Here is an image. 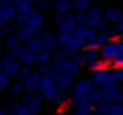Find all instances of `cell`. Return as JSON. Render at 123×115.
Listing matches in <instances>:
<instances>
[{
    "instance_id": "1",
    "label": "cell",
    "mask_w": 123,
    "mask_h": 115,
    "mask_svg": "<svg viewBox=\"0 0 123 115\" xmlns=\"http://www.w3.org/2000/svg\"><path fill=\"white\" fill-rule=\"evenodd\" d=\"M15 21H17V25H27V27H31L36 32H40V30L44 29V13H42V10H34L29 15L17 13Z\"/></svg>"
},
{
    "instance_id": "2",
    "label": "cell",
    "mask_w": 123,
    "mask_h": 115,
    "mask_svg": "<svg viewBox=\"0 0 123 115\" xmlns=\"http://www.w3.org/2000/svg\"><path fill=\"white\" fill-rule=\"evenodd\" d=\"M19 68H21V60L17 57L15 53H4L2 58H0V70L2 72H8L12 77H17L19 74Z\"/></svg>"
},
{
    "instance_id": "3",
    "label": "cell",
    "mask_w": 123,
    "mask_h": 115,
    "mask_svg": "<svg viewBox=\"0 0 123 115\" xmlns=\"http://www.w3.org/2000/svg\"><path fill=\"white\" fill-rule=\"evenodd\" d=\"M93 83L100 89H106L110 85H116V79H114V74L110 68H104V66H98L97 70H93V75H91Z\"/></svg>"
},
{
    "instance_id": "4",
    "label": "cell",
    "mask_w": 123,
    "mask_h": 115,
    "mask_svg": "<svg viewBox=\"0 0 123 115\" xmlns=\"http://www.w3.org/2000/svg\"><path fill=\"white\" fill-rule=\"evenodd\" d=\"M53 23H55V27H59V32H74L78 29L76 13H64V15L55 13Z\"/></svg>"
},
{
    "instance_id": "5",
    "label": "cell",
    "mask_w": 123,
    "mask_h": 115,
    "mask_svg": "<svg viewBox=\"0 0 123 115\" xmlns=\"http://www.w3.org/2000/svg\"><path fill=\"white\" fill-rule=\"evenodd\" d=\"M83 53V66L89 68V70H97L102 62V55H100V49H95V47H83L81 49Z\"/></svg>"
},
{
    "instance_id": "6",
    "label": "cell",
    "mask_w": 123,
    "mask_h": 115,
    "mask_svg": "<svg viewBox=\"0 0 123 115\" xmlns=\"http://www.w3.org/2000/svg\"><path fill=\"white\" fill-rule=\"evenodd\" d=\"M44 94L38 91V92H25L23 94V102L31 108L32 113H40L42 111V106H44Z\"/></svg>"
},
{
    "instance_id": "7",
    "label": "cell",
    "mask_w": 123,
    "mask_h": 115,
    "mask_svg": "<svg viewBox=\"0 0 123 115\" xmlns=\"http://www.w3.org/2000/svg\"><path fill=\"white\" fill-rule=\"evenodd\" d=\"M70 102L74 108H81V109H95V100L91 94H80V92H70Z\"/></svg>"
},
{
    "instance_id": "8",
    "label": "cell",
    "mask_w": 123,
    "mask_h": 115,
    "mask_svg": "<svg viewBox=\"0 0 123 115\" xmlns=\"http://www.w3.org/2000/svg\"><path fill=\"white\" fill-rule=\"evenodd\" d=\"M104 21V10L100 4H91V8L87 10V25L97 29L100 23Z\"/></svg>"
},
{
    "instance_id": "9",
    "label": "cell",
    "mask_w": 123,
    "mask_h": 115,
    "mask_svg": "<svg viewBox=\"0 0 123 115\" xmlns=\"http://www.w3.org/2000/svg\"><path fill=\"white\" fill-rule=\"evenodd\" d=\"M104 98L110 104H123V87H119V83L106 87L104 89Z\"/></svg>"
},
{
    "instance_id": "10",
    "label": "cell",
    "mask_w": 123,
    "mask_h": 115,
    "mask_svg": "<svg viewBox=\"0 0 123 115\" xmlns=\"http://www.w3.org/2000/svg\"><path fill=\"white\" fill-rule=\"evenodd\" d=\"M117 51H119V42L110 40L106 45H102V47H100L102 60H104V62H114V60H116V57H117Z\"/></svg>"
},
{
    "instance_id": "11",
    "label": "cell",
    "mask_w": 123,
    "mask_h": 115,
    "mask_svg": "<svg viewBox=\"0 0 123 115\" xmlns=\"http://www.w3.org/2000/svg\"><path fill=\"white\" fill-rule=\"evenodd\" d=\"M23 81H25V89H27V92H38L40 87H42V75H40V72L36 70V72H31Z\"/></svg>"
},
{
    "instance_id": "12",
    "label": "cell",
    "mask_w": 123,
    "mask_h": 115,
    "mask_svg": "<svg viewBox=\"0 0 123 115\" xmlns=\"http://www.w3.org/2000/svg\"><path fill=\"white\" fill-rule=\"evenodd\" d=\"M95 83L93 79H87V77H78L74 87H72V92H80V94H91L93 89H95Z\"/></svg>"
},
{
    "instance_id": "13",
    "label": "cell",
    "mask_w": 123,
    "mask_h": 115,
    "mask_svg": "<svg viewBox=\"0 0 123 115\" xmlns=\"http://www.w3.org/2000/svg\"><path fill=\"white\" fill-rule=\"evenodd\" d=\"M17 17V6L12 4H2L0 6V23H10Z\"/></svg>"
},
{
    "instance_id": "14",
    "label": "cell",
    "mask_w": 123,
    "mask_h": 115,
    "mask_svg": "<svg viewBox=\"0 0 123 115\" xmlns=\"http://www.w3.org/2000/svg\"><path fill=\"white\" fill-rule=\"evenodd\" d=\"M40 36L44 40V49L51 51V53H55L59 49V34H55V32H44Z\"/></svg>"
},
{
    "instance_id": "15",
    "label": "cell",
    "mask_w": 123,
    "mask_h": 115,
    "mask_svg": "<svg viewBox=\"0 0 123 115\" xmlns=\"http://www.w3.org/2000/svg\"><path fill=\"white\" fill-rule=\"evenodd\" d=\"M4 45H6V49L8 51H12V53H19V49L23 47V42L19 40V36L17 34H8L6 38H4Z\"/></svg>"
},
{
    "instance_id": "16",
    "label": "cell",
    "mask_w": 123,
    "mask_h": 115,
    "mask_svg": "<svg viewBox=\"0 0 123 115\" xmlns=\"http://www.w3.org/2000/svg\"><path fill=\"white\" fill-rule=\"evenodd\" d=\"M17 57H19V60H21V64H29V66H32V64H36V53H34L32 49H29L27 45L19 49V53H17Z\"/></svg>"
},
{
    "instance_id": "17",
    "label": "cell",
    "mask_w": 123,
    "mask_h": 115,
    "mask_svg": "<svg viewBox=\"0 0 123 115\" xmlns=\"http://www.w3.org/2000/svg\"><path fill=\"white\" fill-rule=\"evenodd\" d=\"M74 34L81 36V38H85L87 42H91L93 38H97V36H98V30L93 29V27H89V25H78V29L74 30Z\"/></svg>"
},
{
    "instance_id": "18",
    "label": "cell",
    "mask_w": 123,
    "mask_h": 115,
    "mask_svg": "<svg viewBox=\"0 0 123 115\" xmlns=\"http://www.w3.org/2000/svg\"><path fill=\"white\" fill-rule=\"evenodd\" d=\"M15 34L19 36V40H21L23 43H29L32 38H36V34H38V32H36V30H32L31 27H27V25H19V29L15 30Z\"/></svg>"
},
{
    "instance_id": "19",
    "label": "cell",
    "mask_w": 123,
    "mask_h": 115,
    "mask_svg": "<svg viewBox=\"0 0 123 115\" xmlns=\"http://www.w3.org/2000/svg\"><path fill=\"white\" fill-rule=\"evenodd\" d=\"M53 10L55 13H70V10H74V0H53Z\"/></svg>"
},
{
    "instance_id": "20",
    "label": "cell",
    "mask_w": 123,
    "mask_h": 115,
    "mask_svg": "<svg viewBox=\"0 0 123 115\" xmlns=\"http://www.w3.org/2000/svg\"><path fill=\"white\" fill-rule=\"evenodd\" d=\"M121 17H123V10H119V8H106L104 10V21L112 23V25L121 21Z\"/></svg>"
},
{
    "instance_id": "21",
    "label": "cell",
    "mask_w": 123,
    "mask_h": 115,
    "mask_svg": "<svg viewBox=\"0 0 123 115\" xmlns=\"http://www.w3.org/2000/svg\"><path fill=\"white\" fill-rule=\"evenodd\" d=\"M53 55L55 53H51V51H47V49H42V51H38L36 53V64L38 66H46V64H51L53 62Z\"/></svg>"
},
{
    "instance_id": "22",
    "label": "cell",
    "mask_w": 123,
    "mask_h": 115,
    "mask_svg": "<svg viewBox=\"0 0 123 115\" xmlns=\"http://www.w3.org/2000/svg\"><path fill=\"white\" fill-rule=\"evenodd\" d=\"M85 45H87V40H85V38H81V36H78V34H72V40H70V43H68L66 47H70L72 51H81Z\"/></svg>"
},
{
    "instance_id": "23",
    "label": "cell",
    "mask_w": 123,
    "mask_h": 115,
    "mask_svg": "<svg viewBox=\"0 0 123 115\" xmlns=\"http://www.w3.org/2000/svg\"><path fill=\"white\" fill-rule=\"evenodd\" d=\"M110 40H112V38H110L108 34H98L97 38H93L91 42H87V45H85V47H95V49H100V47H102V45H106Z\"/></svg>"
},
{
    "instance_id": "24",
    "label": "cell",
    "mask_w": 123,
    "mask_h": 115,
    "mask_svg": "<svg viewBox=\"0 0 123 115\" xmlns=\"http://www.w3.org/2000/svg\"><path fill=\"white\" fill-rule=\"evenodd\" d=\"M10 109H12V111H13L15 115H31V113H32L31 108H29V106H27V104H25L23 100H21V102H13Z\"/></svg>"
},
{
    "instance_id": "25",
    "label": "cell",
    "mask_w": 123,
    "mask_h": 115,
    "mask_svg": "<svg viewBox=\"0 0 123 115\" xmlns=\"http://www.w3.org/2000/svg\"><path fill=\"white\" fill-rule=\"evenodd\" d=\"M10 92H12L13 96H21V94H25V92H27V89H25V81H23V79L13 81L12 87H10Z\"/></svg>"
},
{
    "instance_id": "26",
    "label": "cell",
    "mask_w": 123,
    "mask_h": 115,
    "mask_svg": "<svg viewBox=\"0 0 123 115\" xmlns=\"http://www.w3.org/2000/svg\"><path fill=\"white\" fill-rule=\"evenodd\" d=\"M29 49H32L34 53H38V51H42L44 49V40H42V36H36V38H32L29 43H25Z\"/></svg>"
},
{
    "instance_id": "27",
    "label": "cell",
    "mask_w": 123,
    "mask_h": 115,
    "mask_svg": "<svg viewBox=\"0 0 123 115\" xmlns=\"http://www.w3.org/2000/svg\"><path fill=\"white\" fill-rule=\"evenodd\" d=\"M102 115H123V104H108Z\"/></svg>"
},
{
    "instance_id": "28",
    "label": "cell",
    "mask_w": 123,
    "mask_h": 115,
    "mask_svg": "<svg viewBox=\"0 0 123 115\" xmlns=\"http://www.w3.org/2000/svg\"><path fill=\"white\" fill-rule=\"evenodd\" d=\"M12 83H13V81H12V75H10V74L8 72H0V89H2V91L10 89Z\"/></svg>"
},
{
    "instance_id": "29",
    "label": "cell",
    "mask_w": 123,
    "mask_h": 115,
    "mask_svg": "<svg viewBox=\"0 0 123 115\" xmlns=\"http://www.w3.org/2000/svg\"><path fill=\"white\" fill-rule=\"evenodd\" d=\"M91 8V0H74V12H87Z\"/></svg>"
},
{
    "instance_id": "30",
    "label": "cell",
    "mask_w": 123,
    "mask_h": 115,
    "mask_svg": "<svg viewBox=\"0 0 123 115\" xmlns=\"http://www.w3.org/2000/svg\"><path fill=\"white\" fill-rule=\"evenodd\" d=\"M72 34L74 32H59V47H66L72 40Z\"/></svg>"
},
{
    "instance_id": "31",
    "label": "cell",
    "mask_w": 123,
    "mask_h": 115,
    "mask_svg": "<svg viewBox=\"0 0 123 115\" xmlns=\"http://www.w3.org/2000/svg\"><path fill=\"white\" fill-rule=\"evenodd\" d=\"M91 98L95 100V104H98V102L106 100V98H104V89H100V87H95V89H93V92H91Z\"/></svg>"
},
{
    "instance_id": "32",
    "label": "cell",
    "mask_w": 123,
    "mask_h": 115,
    "mask_svg": "<svg viewBox=\"0 0 123 115\" xmlns=\"http://www.w3.org/2000/svg\"><path fill=\"white\" fill-rule=\"evenodd\" d=\"M117 42H119V51H117V57H116V60H114V64L123 68V38L117 40Z\"/></svg>"
},
{
    "instance_id": "33",
    "label": "cell",
    "mask_w": 123,
    "mask_h": 115,
    "mask_svg": "<svg viewBox=\"0 0 123 115\" xmlns=\"http://www.w3.org/2000/svg\"><path fill=\"white\" fill-rule=\"evenodd\" d=\"M112 74H114V79H116V83H123V68H121V66H116V68H112Z\"/></svg>"
},
{
    "instance_id": "34",
    "label": "cell",
    "mask_w": 123,
    "mask_h": 115,
    "mask_svg": "<svg viewBox=\"0 0 123 115\" xmlns=\"http://www.w3.org/2000/svg\"><path fill=\"white\" fill-rule=\"evenodd\" d=\"M31 66L29 64H21V68H19V74H17V79H25L29 74H31Z\"/></svg>"
},
{
    "instance_id": "35",
    "label": "cell",
    "mask_w": 123,
    "mask_h": 115,
    "mask_svg": "<svg viewBox=\"0 0 123 115\" xmlns=\"http://www.w3.org/2000/svg\"><path fill=\"white\" fill-rule=\"evenodd\" d=\"M40 10L42 12H51V8H53V0H40Z\"/></svg>"
},
{
    "instance_id": "36",
    "label": "cell",
    "mask_w": 123,
    "mask_h": 115,
    "mask_svg": "<svg viewBox=\"0 0 123 115\" xmlns=\"http://www.w3.org/2000/svg\"><path fill=\"white\" fill-rule=\"evenodd\" d=\"M95 109H81V108H74V113L72 115H93Z\"/></svg>"
},
{
    "instance_id": "37",
    "label": "cell",
    "mask_w": 123,
    "mask_h": 115,
    "mask_svg": "<svg viewBox=\"0 0 123 115\" xmlns=\"http://www.w3.org/2000/svg\"><path fill=\"white\" fill-rule=\"evenodd\" d=\"M114 29H116V32H117V36H123V17H121V21H117V23H116V27H114Z\"/></svg>"
},
{
    "instance_id": "38",
    "label": "cell",
    "mask_w": 123,
    "mask_h": 115,
    "mask_svg": "<svg viewBox=\"0 0 123 115\" xmlns=\"http://www.w3.org/2000/svg\"><path fill=\"white\" fill-rule=\"evenodd\" d=\"M0 115H15V113H13L12 109H6V108H4V109L0 111Z\"/></svg>"
},
{
    "instance_id": "39",
    "label": "cell",
    "mask_w": 123,
    "mask_h": 115,
    "mask_svg": "<svg viewBox=\"0 0 123 115\" xmlns=\"http://www.w3.org/2000/svg\"><path fill=\"white\" fill-rule=\"evenodd\" d=\"M29 2H31V4H34V6H36V4H40V0H29Z\"/></svg>"
},
{
    "instance_id": "40",
    "label": "cell",
    "mask_w": 123,
    "mask_h": 115,
    "mask_svg": "<svg viewBox=\"0 0 123 115\" xmlns=\"http://www.w3.org/2000/svg\"><path fill=\"white\" fill-rule=\"evenodd\" d=\"M91 4H100V0H91Z\"/></svg>"
},
{
    "instance_id": "41",
    "label": "cell",
    "mask_w": 123,
    "mask_h": 115,
    "mask_svg": "<svg viewBox=\"0 0 123 115\" xmlns=\"http://www.w3.org/2000/svg\"><path fill=\"white\" fill-rule=\"evenodd\" d=\"M31 115H38V113H31Z\"/></svg>"
},
{
    "instance_id": "42",
    "label": "cell",
    "mask_w": 123,
    "mask_h": 115,
    "mask_svg": "<svg viewBox=\"0 0 123 115\" xmlns=\"http://www.w3.org/2000/svg\"><path fill=\"white\" fill-rule=\"evenodd\" d=\"M121 2H123V0H121Z\"/></svg>"
}]
</instances>
